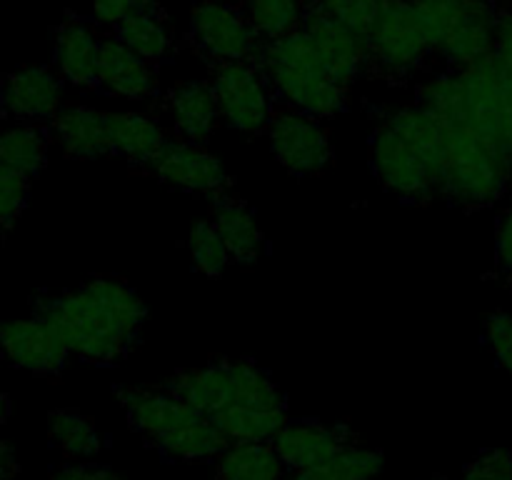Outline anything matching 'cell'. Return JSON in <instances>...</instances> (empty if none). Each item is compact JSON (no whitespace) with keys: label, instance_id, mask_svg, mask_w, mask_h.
<instances>
[{"label":"cell","instance_id":"27","mask_svg":"<svg viewBox=\"0 0 512 480\" xmlns=\"http://www.w3.org/2000/svg\"><path fill=\"white\" fill-rule=\"evenodd\" d=\"M48 163V138L40 128L28 123L0 130V168L20 175H38Z\"/></svg>","mask_w":512,"mask_h":480},{"label":"cell","instance_id":"22","mask_svg":"<svg viewBox=\"0 0 512 480\" xmlns=\"http://www.w3.org/2000/svg\"><path fill=\"white\" fill-rule=\"evenodd\" d=\"M213 225L218 228L225 248L235 263H255L263 253V233L255 223L253 213L238 198L220 195L213 205Z\"/></svg>","mask_w":512,"mask_h":480},{"label":"cell","instance_id":"2","mask_svg":"<svg viewBox=\"0 0 512 480\" xmlns=\"http://www.w3.org/2000/svg\"><path fill=\"white\" fill-rule=\"evenodd\" d=\"M418 103L443 123L465 125L512 173V73L498 55L425 80Z\"/></svg>","mask_w":512,"mask_h":480},{"label":"cell","instance_id":"21","mask_svg":"<svg viewBox=\"0 0 512 480\" xmlns=\"http://www.w3.org/2000/svg\"><path fill=\"white\" fill-rule=\"evenodd\" d=\"M285 463L273 440H233L218 455V480H283Z\"/></svg>","mask_w":512,"mask_h":480},{"label":"cell","instance_id":"26","mask_svg":"<svg viewBox=\"0 0 512 480\" xmlns=\"http://www.w3.org/2000/svg\"><path fill=\"white\" fill-rule=\"evenodd\" d=\"M115 38L123 40L133 53L145 58L148 63H160L173 50V38L165 25L163 15L155 10H140L130 13L128 18L115 25Z\"/></svg>","mask_w":512,"mask_h":480},{"label":"cell","instance_id":"17","mask_svg":"<svg viewBox=\"0 0 512 480\" xmlns=\"http://www.w3.org/2000/svg\"><path fill=\"white\" fill-rule=\"evenodd\" d=\"M98 85L115 98L143 100L158 90L153 63L140 58L123 40L103 38L98 53Z\"/></svg>","mask_w":512,"mask_h":480},{"label":"cell","instance_id":"37","mask_svg":"<svg viewBox=\"0 0 512 480\" xmlns=\"http://www.w3.org/2000/svg\"><path fill=\"white\" fill-rule=\"evenodd\" d=\"M495 248H498V263L512 278V203L503 210L495 230Z\"/></svg>","mask_w":512,"mask_h":480},{"label":"cell","instance_id":"9","mask_svg":"<svg viewBox=\"0 0 512 480\" xmlns=\"http://www.w3.org/2000/svg\"><path fill=\"white\" fill-rule=\"evenodd\" d=\"M190 30L195 43L218 63L255 60L263 48V38L245 13L225 0H203L195 5L190 10Z\"/></svg>","mask_w":512,"mask_h":480},{"label":"cell","instance_id":"10","mask_svg":"<svg viewBox=\"0 0 512 480\" xmlns=\"http://www.w3.org/2000/svg\"><path fill=\"white\" fill-rule=\"evenodd\" d=\"M270 150L293 175H315L333 160V148L318 118L300 110H280L268 123Z\"/></svg>","mask_w":512,"mask_h":480},{"label":"cell","instance_id":"23","mask_svg":"<svg viewBox=\"0 0 512 480\" xmlns=\"http://www.w3.org/2000/svg\"><path fill=\"white\" fill-rule=\"evenodd\" d=\"M113 153L135 165H150L165 145V133L155 120L140 113H105Z\"/></svg>","mask_w":512,"mask_h":480},{"label":"cell","instance_id":"11","mask_svg":"<svg viewBox=\"0 0 512 480\" xmlns=\"http://www.w3.org/2000/svg\"><path fill=\"white\" fill-rule=\"evenodd\" d=\"M0 350L15 368L35 375L58 373L70 355V348L58 330L38 315L30 320L0 323Z\"/></svg>","mask_w":512,"mask_h":480},{"label":"cell","instance_id":"5","mask_svg":"<svg viewBox=\"0 0 512 480\" xmlns=\"http://www.w3.org/2000/svg\"><path fill=\"white\" fill-rule=\"evenodd\" d=\"M443 125L448 133V158L440 195L463 208H485L503 198L512 185V173L500 163L498 155L465 125Z\"/></svg>","mask_w":512,"mask_h":480},{"label":"cell","instance_id":"29","mask_svg":"<svg viewBox=\"0 0 512 480\" xmlns=\"http://www.w3.org/2000/svg\"><path fill=\"white\" fill-rule=\"evenodd\" d=\"M245 18L260 38L278 40L303 28L305 8L300 0H243Z\"/></svg>","mask_w":512,"mask_h":480},{"label":"cell","instance_id":"4","mask_svg":"<svg viewBox=\"0 0 512 480\" xmlns=\"http://www.w3.org/2000/svg\"><path fill=\"white\" fill-rule=\"evenodd\" d=\"M430 50L455 68L488 58L495 50L500 10L493 0H413Z\"/></svg>","mask_w":512,"mask_h":480},{"label":"cell","instance_id":"6","mask_svg":"<svg viewBox=\"0 0 512 480\" xmlns=\"http://www.w3.org/2000/svg\"><path fill=\"white\" fill-rule=\"evenodd\" d=\"M365 38L370 63L390 80L410 78L433 53L413 0H383Z\"/></svg>","mask_w":512,"mask_h":480},{"label":"cell","instance_id":"36","mask_svg":"<svg viewBox=\"0 0 512 480\" xmlns=\"http://www.w3.org/2000/svg\"><path fill=\"white\" fill-rule=\"evenodd\" d=\"M50 480H123L115 470L93 463H70L55 470Z\"/></svg>","mask_w":512,"mask_h":480},{"label":"cell","instance_id":"32","mask_svg":"<svg viewBox=\"0 0 512 480\" xmlns=\"http://www.w3.org/2000/svg\"><path fill=\"white\" fill-rule=\"evenodd\" d=\"M30 178L20 175L15 170L0 168V230L13 228L15 220L23 213L28 203Z\"/></svg>","mask_w":512,"mask_h":480},{"label":"cell","instance_id":"19","mask_svg":"<svg viewBox=\"0 0 512 480\" xmlns=\"http://www.w3.org/2000/svg\"><path fill=\"white\" fill-rule=\"evenodd\" d=\"M53 128L60 148L70 158L93 160L113 153L108 120L100 110L88 108V105H65L53 118Z\"/></svg>","mask_w":512,"mask_h":480},{"label":"cell","instance_id":"8","mask_svg":"<svg viewBox=\"0 0 512 480\" xmlns=\"http://www.w3.org/2000/svg\"><path fill=\"white\" fill-rule=\"evenodd\" d=\"M220 118L238 133L255 135L268 130L273 118L268 78L258 63L250 60H228L218 63L210 75Z\"/></svg>","mask_w":512,"mask_h":480},{"label":"cell","instance_id":"3","mask_svg":"<svg viewBox=\"0 0 512 480\" xmlns=\"http://www.w3.org/2000/svg\"><path fill=\"white\" fill-rule=\"evenodd\" d=\"M255 63L270 88L293 110L313 118H330L345 108V88L330 78L303 28L278 40H265Z\"/></svg>","mask_w":512,"mask_h":480},{"label":"cell","instance_id":"31","mask_svg":"<svg viewBox=\"0 0 512 480\" xmlns=\"http://www.w3.org/2000/svg\"><path fill=\"white\" fill-rule=\"evenodd\" d=\"M380 5L383 0H308L310 10L328 15L360 35H368Z\"/></svg>","mask_w":512,"mask_h":480},{"label":"cell","instance_id":"1","mask_svg":"<svg viewBox=\"0 0 512 480\" xmlns=\"http://www.w3.org/2000/svg\"><path fill=\"white\" fill-rule=\"evenodd\" d=\"M35 315L48 320L78 358L113 363L135 343L148 308L123 280L93 278L68 293L38 298Z\"/></svg>","mask_w":512,"mask_h":480},{"label":"cell","instance_id":"34","mask_svg":"<svg viewBox=\"0 0 512 480\" xmlns=\"http://www.w3.org/2000/svg\"><path fill=\"white\" fill-rule=\"evenodd\" d=\"M460 480H512V453L503 448L485 450L465 468Z\"/></svg>","mask_w":512,"mask_h":480},{"label":"cell","instance_id":"14","mask_svg":"<svg viewBox=\"0 0 512 480\" xmlns=\"http://www.w3.org/2000/svg\"><path fill=\"white\" fill-rule=\"evenodd\" d=\"M118 398L130 425L153 445L203 415L168 388L158 390L148 388V385H125L118 390Z\"/></svg>","mask_w":512,"mask_h":480},{"label":"cell","instance_id":"15","mask_svg":"<svg viewBox=\"0 0 512 480\" xmlns=\"http://www.w3.org/2000/svg\"><path fill=\"white\" fill-rule=\"evenodd\" d=\"M273 445L285 468L300 470L325 463L348 445H355V433L343 423L325 425L318 420H295V423L288 420L273 438Z\"/></svg>","mask_w":512,"mask_h":480},{"label":"cell","instance_id":"20","mask_svg":"<svg viewBox=\"0 0 512 480\" xmlns=\"http://www.w3.org/2000/svg\"><path fill=\"white\" fill-rule=\"evenodd\" d=\"M168 110L180 138L190 143H203L218 128L220 108L210 83L188 80L175 85L168 95Z\"/></svg>","mask_w":512,"mask_h":480},{"label":"cell","instance_id":"18","mask_svg":"<svg viewBox=\"0 0 512 480\" xmlns=\"http://www.w3.org/2000/svg\"><path fill=\"white\" fill-rule=\"evenodd\" d=\"M100 40L78 15H68L55 30V65L68 83L78 88L98 85Z\"/></svg>","mask_w":512,"mask_h":480},{"label":"cell","instance_id":"24","mask_svg":"<svg viewBox=\"0 0 512 480\" xmlns=\"http://www.w3.org/2000/svg\"><path fill=\"white\" fill-rule=\"evenodd\" d=\"M233 440L223 433L218 423L208 415L190 420L188 425L178 428L158 443L160 453L170 460H210L218 458Z\"/></svg>","mask_w":512,"mask_h":480},{"label":"cell","instance_id":"33","mask_svg":"<svg viewBox=\"0 0 512 480\" xmlns=\"http://www.w3.org/2000/svg\"><path fill=\"white\" fill-rule=\"evenodd\" d=\"M485 340L500 368L512 375V313H505V310L490 313L485 318Z\"/></svg>","mask_w":512,"mask_h":480},{"label":"cell","instance_id":"25","mask_svg":"<svg viewBox=\"0 0 512 480\" xmlns=\"http://www.w3.org/2000/svg\"><path fill=\"white\" fill-rule=\"evenodd\" d=\"M385 458L380 450L348 445L325 463L310 465L290 473L288 480H373L383 470Z\"/></svg>","mask_w":512,"mask_h":480},{"label":"cell","instance_id":"30","mask_svg":"<svg viewBox=\"0 0 512 480\" xmlns=\"http://www.w3.org/2000/svg\"><path fill=\"white\" fill-rule=\"evenodd\" d=\"M188 250L190 260H193L195 270L203 275H220L230 258L228 248H225L223 238H220L218 228L210 220H195L188 230Z\"/></svg>","mask_w":512,"mask_h":480},{"label":"cell","instance_id":"13","mask_svg":"<svg viewBox=\"0 0 512 480\" xmlns=\"http://www.w3.org/2000/svg\"><path fill=\"white\" fill-rule=\"evenodd\" d=\"M303 30L313 40L315 50H318L320 60L328 68L330 78L348 90L353 80L360 75L363 65L370 63L368 38L350 30L348 25L338 23V20L310 8H305Z\"/></svg>","mask_w":512,"mask_h":480},{"label":"cell","instance_id":"28","mask_svg":"<svg viewBox=\"0 0 512 480\" xmlns=\"http://www.w3.org/2000/svg\"><path fill=\"white\" fill-rule=\"evenodd\" d=\"M48 433L63 455L73 460L93 458L100 450L98 428L78 410H53L48 418Z\"/></svg>","mask_w":512,"mask_h":480},{"label":"cell","instance_id":"38","mask_svg":"<svg viewBox=\"0 0 512 480\" xmlns=\"http://www.w3.org/2000/svg\"><path fill=\"white\" fill-rule=\"evenodd\" d=\"M495 55L512 73V13H500L498 35H495Z\"/></svg>","mask_w":512,"mask_h":480},{"label":"cell","instance_id":"12","mask_svg":"<svg viewBox=\"0 0 512 480\" xmlns=\"http://www.w3.org/2000/svg\"><path fill=\"white\" fill-rule=\"evenodd\" d=\"M150 170L165 185L188 193H220L228 185V173L203 143L190 140H165L160 153L155 155Z\"/></svg>","mask_w":512,"mask_h":480},{"label":"cell","instance_id":"16","mask_svg":"<svg viewBox=\"0 0 512 480\" xmlns=\"http://www.w3.org/2000/svg\"><path fill=\"white\" fill-rule=\"evenodd\" d=\"M0 105L18 120H50L63 108V85L53 70L25 65L5 75Z\"/></svg>","mask_w":512,"mask_h":480},{"label":"cell","instance_id":"42","mask_svg":"<svg viewBox=\"0 0 512 480\" xmlns=\"http://www.w3.org/2000/svg\"><path fill=\"white\" fill-rule=\"evenodd\" d=\"M430 480H445V478H430Z\"/></svg>","mask_w":512,"mask_h":480},{"label":"cell","instance_id":"39","mask_svg":"<svg viewBox=\"0 0 512 480\" xmlns=\"http://www.w3.org/2000/svg\"><path fill=\"white\" fill-rule=\"evenodd\" d=\"M15 470H18V465H15L13 450H10L8 443L0 438V480H13Z\"/></svg>","mask_w":512,"mask_h":480},{"label":"cell","instance_id":"40","mask_svg":"<svg viewBox=\"0 0 512 480\" xmlns=\"http://www.w3.org/2000/svg\"><path fill=\"white\" fill-rule=\"evenodd\" d=\"M5 415H8V395H5L3 385H0V423L5 420Z\"/></svg>","mask_w":512,"mask_h":480},{"label":"cell","instance_id":"7","mask_svg":"<svg viewBox=\"0 0 512 480\" xmlns=\"http://www.w3.org/2000/svg\"><path fill=\"white\" fill-rule=\"evenodd\" d=\"M370 160L378 180L390 193L408 200H430L440 195V173L435 165L390 120H383L375 130Z\"/></svg>","mask_w":512,"mask_h":480},{"label":"cell","instance_id":"41","mask_svg":"<svg viewBox=\"0 0 512 480\" xmlns=\"http://www.w3.org/2000/svg\"><path fill=\"white\" fill-rule=\"evenodd\" d=\"M455 3H468V0H455Z\"/></svg>","mask_w":512,"mask_h":480},{"label":"cell","instance_id":"35","mask_svg":"<svg viewBox=\"0 0 512 480\" xmlns=\"http://www.w3.org/2000/svg\"><path fill=\"white\" fill-rule=\"evenodd\" d=\"M158 0H93V15L103 25H118L130 13L155 10Z\"/></svg>","mask_w":512,"mask_h":480}]
</instances>
